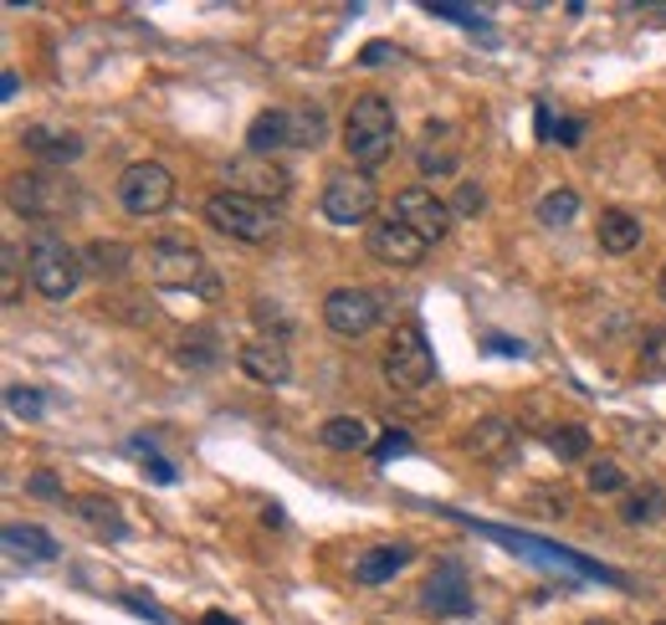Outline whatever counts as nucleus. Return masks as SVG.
<instances>
[{"label":"nucleus","mask_w":666,"mask_h":625,"mask_svg":"<svg viewBox=\"0 0 666 625\" xmlns=\"http://www.w3.org/2000/svg\"><path fill=\"white\" fill-rule=\"evenodd\" d=\"M380 298L369 288H333L323 298V323H329V334L338 338H365L374 323H380Z\"/></svg>","instance_id":"obj_12"},{"label":"nucleus","mask_w":666,"mask_h":625,"mask_svg":"<svg viewBox=\"0 0 666 625\" xmlns=\"http://www.w3.org/2000/svg\"><path fill=\"white\" fill-rule=\"evenodd\" d=\"M538 226H549V231H559V226H569V220L580 216V190H569V185H554L538 195Z\"/></svg>","instance_id":"obj_25"},{"label":"nucleus","mask_w":666,"mask_h":625,"mask_svg":"<svg viewBox=\"0 0 666 625\" xmlns=\"http://www.w3.org/2000/svg\"><path fill=\"white\" fill-rule=\"evenodd\" d=\"M477 344H483V354H492V359H523V354H528V344H523V338L492 334V328H487V334L477 338Z\"/></svg>","instance_id":"obj_38"},{"label":"nucleus","mask_w":666,"mask_h":625,"mask_svg":"<svg viewBox=\"0 0 666 625\" xmlns=\"http://www.w3.org/2000/svg\"><path fill=\"white\" fill-rule=\"evenodd\" d=\"M405 564H411V543H374V549L354 564V579H359V585H384V579H395Z\"/></svg>","instance_id":"obj_19"},{"label":"nucleus","mask_w":666,"mask_h":625,"mask_svg":"<svg viewBox=\"0 0 666 625\" xmlns=\"http://www.w3.org/2000/svg\"><path fill=\"white\" fill-rule=\"evenodd\" d=\"M666 513V492L662 488H631L626 492V503H620V518H626V524H656V518H662Z\"/></svg>","instance_id":"obj_28"},{"label":"nucleus","mask_w":666,"mask_h":625,"mask_svg":"<svg viewBox=\"0 0 666 625\" xmlns=\"http://www.w3.org/2000/svg\"><path fill=\"white\" fill-rule=\"evenodd\" d=\"M83 267H87V277H98V283H118L123 272L133 267V252L123 247V241H87L83 247Z\"/></svg>","instance_id":"obj_20"},{"label":"nucleus","mask_w":666,"mask_h":625,"mask_svg":"<svg viewBox=\"0 0 666 625\" xmlns=\"http://www.w3.org/2000/svg\"><path fill=\"white\" fill-rule=\"evenodd\" d=\"M584 488L595 492V497L626 492V472H620V461H590V472H584Z\"/></svg>","instance_id":"obj_32"},{"label":"nucleus","mask_w":666,"mask_h":625,"mask_svg":"<svg viewBox=\"0 0 666 625\" xmlns=\"http://www.w3.org/2000/svg\"><path fill=\"white\" fill-rule=\"evenodd\" d=\"M123 605L133 610V615H144V621H154V625H169V615L159 605H150V600H144V594H129V600H123Z\"/></svg>","instance_id":"obj_41"},{"label":"nucleus","mask_w":666,"mask_h":625,"mask_svg":"<svg viewBox=\"0 0 666 625\" xmlns=\"http://www.w3.org/2000/svg\"><path fill=\"white\" fill-rule=\"evenodd\" d=\"M16 93H21V77H16V72H11V68H5V72H0V98L11 103V98H16Z\"/></svg>","instance_id":"obj_46"},{"label":"nucleus","mask_w":666,"mask_h":625,"mask_svg":"<svg viewBox=\"0 0 666 625\" xmlns=\"http://www.w3.org/2000/svg\"><path fill=\"white\" fill-rule=\"evenodd\" d=\"M390 216H395L400 226H411L426 247H431V241H447L451 237V220H456V216H451V205L441 201L431 185H405L395 195V211H390Z\"/></svg>","instance_id":"obj_9"},{"label":"nucleus","mask_w":666,"mask_h":625,"mask_svg":"<svg viewBox=\"0 0 666 625\" xmlns=\"http://www.w3.org/2000/svg\"><path fill=\"white\" fill-rule=\"evenodd\" d=\"M262 524H266V528H283V524H287V513H283L277 503H266V507H262Z\"/></svg>","instance_id":"obj_47"},{"label":"nucleus","mask_w":666,"mask_h":625,"mask_svg":"<svg viewBox=\"0 0 666 625\" xmlns=\"http://www.w3.org/2000/svg\"><path fill=\"white\" fill-rule=\"evenodd\" d=\"M205 220H211V231L241 241V247H262V241H272L283 231V216L272 205L251 201V195H236V190H216L205 201Z\"/></svg>","instance_id":"obj_4"},{"label":"nucleus","mask_w":666,"mask_h":625,"mask_svg":"<svg viewBox=\"0 0 666 625\" xmlns=\"http://www.w3.org/2000/svg\"><path fill=\"white\" fill-rule=\"evenodd\" d=\"M395 139H400V123H395V108L380 98V93H359L349 103V119H344V154L354 159L359 175L380 169L390 154H395Z\"/></svg>","instance_id":"obj_1"},{"label":"nucleus","mask_w":666,"mask_h":625,"mask_svg":"<svg viewBox=\"0 0 666 625\" xmlns=\"http://www.w3.org/2000/svg\"><path fill=\"white\" fill-rule=\"evenodd\" d=\"M221 354H226V344H221L216 334H190V338H180V349H175V359H180L185 370H216L221 364Z\"/></svg>","instance_id":"obj_26"},{"label":"nucleus","mask_w":666,"mask_h":625,"mask_svg":"<svg viewBox=\"0 0 666 625\" xmlns=\"http://www.w3.org/2000/svg\"><path fill=\"white\" fill-rule=\"evenodd\" d=\"M114 190H118V205L139 220L165 216L169 205H175V175H169L159 159H133V165L118 175Z\"/></svg>","instance_id":"obj_7"},{"label":"nucleus","mask_w":666,"mask_h":625,"mask_svg":"<svg viewBox=\"0 0 666 625\" xmlns=\"http://www.w3.org/2000/svg\"><path fill=\"white\" fill-rule=\"evenodd\" d=\"M416 165H420V175H456V165H462V154L456 149H447V144H426V149H416Z\"/></svg>","instance_id":"obj_33"},{"label":"nucleus","mask_w":666,"mask_h":625,"mask_svg":"<svg viewBox=\"0 0 666 625\" xmlns=\"http://www.w3.org/2000/svg\"><path fill=\"white\" fill-rule=\"evenodd\" d=\"M287 139L293 149H318L329 139V113L318 103H302V108H287Z\"/></svg>","instance_id":"obj_24"},{"label":"nucleus","mask_w":666,"mask_h":625,"mask_svg":"<svg viewBox=\"0 0 666 625\" xmlns=\"http://www.w3.org/2000/svg\"><path fill=\"white\" fill-rule=\"evenodd\" d=\"M26 277H32V288L47 303H67L87 277L83 252L67 247V237H57V231H36L32 247H26Z\"/></svg>","instance_id":"obj_3"},{"label":"nucleus","mask_w":666,"mask_h":625,"mask_svg":"<svg viewBox=\"0 0 666 625\" xmlns=\"http://www.w3.org/2000/svg\"><path fill=\"white\" fill-rule=\"evenodd\" d=\"M277 149H293V139H287V108H266L247 129V154H266L272 159Z\"/></svg>","instance_id":"obj_21"},{"label":"nucleus","mask_w":666,"mask_h":625,"mask_svg":"<svg viewBox=\"0 0 666 625\" xmlns=\"http://www.w3.org/2000/svg\"><path fill=\"white\" fill-rule=\"evenodd\" d=\"M635 16L641 21H666V5H635Z\"/></svg>","instance_id":"obj_48"},{"label":"nucleus","mask_w":666,"mask_h":625,"mask_svg":"<svg viewBox=\"0 0 666 625\" xmlns=\"http://www.w3.org/2000/svg\"><path fill=\"white\" fill-rule=\"evenodd\" d=\"M236 364H241L257 385H287V374H293V354H287L283 338H247V344L236 349Z\"/></svg>","instance_id":"obj_15"},{"label":"nucleus","mask_w":666,"mask_h":625,"mask_svg":"<svg viewBox=\"0 0 666 625\" xmlns=\"http://www.w3.org/2000/svg\"><path fill=\"white\" fill-rule=\"evenodd\" d=\"M26 492L41 497V503H72V497L62 492V482H57V472H32L26 477Z\"/></svg>","instance_id":"obj_39"},{"label":"nucleus","mask_w":666,"mask_h":625,"mask_svg":"<svg viewBox=\"0 0 666 625\" xmlns=\"http://www.w3.org/2000/svg\"><path fill=\"white\" fill-rule=\"evenodd\" d=\"M533 134L544 139V144H554V134H559V123H554V113L538 103V113H533Z\"/></svg>","instance_id":"obj_43"},{"label":"nucleus","mask_w":666,"mask_h":625,"mask_svg":"<svg viewBox=\"0 0 666 625\" xmlns=\"http://www.w3.org/2000/svg\"><path fill=\"white\" fill-rule=\"evenodd\" d=\"M0 543H5L11 558H32V564H51V558H57V539L36 524H5Z\"/></svg>","instance_id":"obj_18"},{"label":"nucleus","mask_w":666,"mask_h":625,"mask_svg":"<svg viewBox=\"0 0 666 625\" xmlns=\"http://www.w3.org/2000/svg\"><path fill=\"white\" fill-rule=\"evenodd\" d=\"M420 610L436 615V621H451V615H472V585H466V564L456 558H441L426 585H420Z\"/></svg>","instance_id":"obj_11"},{"label":"nucleus","mask_w":666,"mask_h":625,"mask_svg":"<svg viewBox=\"0 0 666 625\" xmlns=\"http://www.w3.org/2000/svg\"><path fill=\"white\" fill-rule=\"evenodd\" d=\"M411 446H416V441H411V431H400V425H390V431H380V441H374V446H369V457L380 461H395V457H411Z\"/></svg>","instance_id":"obj_34"},{"label":"nucleus","mask_w":666,"mask_h":625,"mask_svg":"<svg viewBox=\"0 0 666 625\" xmlns=\"http://www.w3.org/2000/svg\"><path fill=\"white\" fill-rule=\"evenodd\" d=\"M200 625H241V621H231L226 610H211V615H205V621H200Z\"/></svg>","instance_id":"obj_49"},{"label":"nucleus","mask_w":666,"mask_h":625,"mask_svg":"<svg viewBox=\"0 0 666 625\" xmlns=\"http://www.w3.org/2000/svg\"><path fill=\"white\" fill-rule=\"evenodd\" d=\"M635 374L641 380H666V328L641 338V359H635Z\"/></svg>","instance_id":"obj_30"},{"label":"nucleus","mask_w":666,"mask_h":625,"mask_svg":"<svg viewBox=\"0 0 666 625\" xmlns=\"http://www.w3.org/2000/svg\"><path fill=\"white\" fill-rule=\"evenodd\" d=\"M318 205H323V216H329L333 226H365V220L374 216V205H380V190H374L369 175L344 169V175H329V185H323Z\"/></svg>","instance_id":"obj_8"},{"label":"nucleus","mask_w":666,"mask_h":625,"mask_svg":"<svg viewBox=\"0 0 666 625\" xmlns=\"http://www.w3.org/2000/svg\"><path fill=\"white\" fill-rule=\"evenodd\" d=\"M0 298H5V308L21 303V247L16 241L0 247Z\"/></svg>","instance_id":"obj_31"},{"label":"nucleus","mask_w":666,"mask_h":625,"mask_svg":"<svg viewBox=\"0 0 666 625\" xmlns=\"http://www.w3.org/2000/svg\"><path fill=\"white\" fill-rule=\"evenodd\" d=\"M595 241H599V252L631 256L635 247H641V220H635L631 211H599V220H595Z\"/></svg>","instance_id":"obj_17"},{"label":"nucleus","mask_w":666,"mask_h":625,"mask_svg":"<svg viewBox=\"0 0 666 625\" xmlns=\"http://www.w3.org/2000/svg\"><path fill=\"white\" fill-rule=\"evenodd\" d=\"M656 288H662V298H666V267H662V277H656Z\"/></svg>","instance_id":"obj_50"},{"label":"nucleus","mask_w":666,"mask_h":625,"mask_svg":"<svg viewBox=\"0 0 666 625\" xmlns=\"http://www.w3.org/2000/svg\"><path fill=\"white\" fill-rule=\"evenodd\" d=\"M466 457H477V461H508L513 457V446H518V431L513 421H502V416H487V421H477L472 431H466Z\"/></svg>","instance_id":"obj_16"},{"label":"nucleus","mask_w":666,"mask_h":625,"mask_svg":"<svg viewBox=\"0 0 666 625\" xmlns=\"http://www.w3.org/2000/svg\"><path fill=\"white\" fill-rule=\"evenodd\" d=\"M656 625H666V621H656Z\"/></svg>","instance_id":"obj_51"},{"label":"nucleus","mask_w":666,"mask_h":625,"mask_svg":"<svg viewBox=\"0 0 666 625\" xmlns=\"http://www.w3.org/2000/svg\"><path fill=\"white\" fill-rule=\"evenodd\" d=\"M226 180H231L236 195H251V201H287V190H293V175H287L277 159H266V154H236L231 165H226Z\"/></svg>","instance_id":"obj_10"},{"label":"nucleus","mask_w":666,"mask_h":625,"mask_svg":"<svg viewBox=\"0 0 666 625\" xmlns=\"http://www.w3.org/2000/svg\"><path fill=\"white\" fill-rule=\"evenodd\" d=\"M369 256L384 262V267H416L420 256H426V241L411 226H400L395 216H384L369 226Z\"/></svg>","instance_id":"obj_14"},{"label":"nucleus","mask_w":666,"mask_h":625,"mask_svg":"<svg viewBox=\"0 0 666 625\" xmlns=\"http://www.w3.org/2000/svg\"><path fill=\"white\" fill-rule=\"evenodd\" d=\"M318 446H329V452H365L374 441H369V425L359 416H329L318 425Z\"/></svg>","instance_id":"obj_22"},{"label":"nucleus","mask_w":666,"mask_h":625,"mask_svg":"<svg viewBox=\"0 0 666 625\" xmlns=\"http://www.w3.org/2000/svg\"><path fill=\"white\" fill-rule=\"evenodd\" d=\"M384 380L395 389H405V395H416V389H426L436 380V349L431 338H426V328H420L416 318L395 323V334H390V344H384Z\"/></svg>","instance_id":"obj_6"},{"label":"nucleus","mask_w":666,"mask_h":625,"mask_svg":"<svg viewBox=\"0 0 666 625\" xmlns=\"http://www.w3.org/2000/svg\"><path fill=\"white\" fill-rule=\"evenodd\" d=\"M426 16L451 21V26H462V32H472V36H483V41H492V21H487L483 11H472V5H451V0H426Z\"/></svg>","instance_id":"obj_27"},{"label":"nucleus","mask_w":666,"mask_h":625,"mask_svg":"<svg viewBox=\"0 0 666 625\" xmlns=\"http://www.w3.org/2000/svg\"><path fill=\"white\" fill-rule=\"evenodd\" d=\"M144 477H150L154 488H175V482H180L175 461H165V457H150V461H144Z\"/></svg>","instance_id":"obj_40"},{"label":"nucleus","mask_w":666,"mask_h":625,"mask_svg":"<svg viewBox=\"0 0 666 625\" xmlns=\"http://www.w3.org/2000/svg\"><path fill=\"white\" fill-rule=\"evenodd\" d=\"M390 57H395L390 41H369V47L359 51V68H380V62H390Z\"/></svg>","instance_id":"obj_42"},{"label":"nucleus","mask_w":666,"mask_h":625,"mask_svg":"<svg viewBox=\"0 0 666 625\" xmlns=\"http://www.w3.org/2000/svg\"><path fill=\"white\" fill-rule=\"evenodd\" d=\"M5 205H11L21 220L51 226V220L72 216V211L83 205V185L67 180V175H57V169H26V175H11V180H5Z\"/></svg>","instance_id":"obj_2"},{"label":"nucleus","mask_w":666,"mask_h":625,"mask_svg":"<svg viewBox=\"0 0 666 625\" xmlns=\"http://www.w3.org/2000/svg\"><path fill=\"white\" fill-rule=\"evenodd\" d=\"M5 406H11V416L16 421H41V389H32V385H11L5 389Z\"/></svg>","instance_id":"obj_35"},{"label":"nucleus","mask_w":666,"mask_h":625,"mask_svg":"<svg viewBox=\"0 0 666 625\" xmlns=\"http://www.w3.org/2000/svg\"><path fill=\"white\" fill-rule=\"evenodd\" d=\"M451 216H483V205H487V190L477 185V180H462V185L451 190Z\"/></svg>","instance_id":"obj_37"},{"label":"nucleus","mask_w":666,"mask_h":625,"mask_svg":"<svg viewBox=\"0 0 666 625\" xmlns=\"http://www.w3.org/2000/svg\"><path fill=\"white\" fill-rule=\"evenodd\" d=\"M67 507H72V513H78L87 528L108 533V539H123V533H129V528H123V518H118L114 497H103V492H83V497H72Z\"/></svg>","instance_id":"obj_23"},{"label":"nucleus","mask_w":666,"mask_h":625,"mask_svg":"<svg viewBox=\"0 0 666 625\" xmlns=\"http://www.w3.org/2000/svg\"><path fill=\"white\" fill-rule=\"evenodd\" d=\"M549 452L559 461H584V457H590V431H584V425H554V431H549Z\"/></svg>","instance_id":"obj_29"},{"label":"nucleus","mask_w":666,"mask_h":625,"mask_svg":"<svg viewBox=\"0 0 666 625\" xmlns=\"http://www.w3.org/2000/svg\"><path fill=\"white\" fill-rule=\"evenodd\" d=\"M251 318L262 323V338H283V344H287V334H293V318H283V308L266 303V298H257V303H251Z\"/></svg>","instance_id":"obj_36"},{"label":"nucleus","mask_w":666,"mask_h":625,"mask_svg":"<svg viewBox=\"0 0 666 625\" xmlns=\"http://www.w3.org/2000/svg\"><path fill=\"white\" fill-rule=\"evenodd\" d=\"M144 262H150V277L159 288H190V292H200V298H221L216 267H211V262L200 256V247H190V241H180V237L154 241L150 252H144Z\"/></svg>","instance_id":"obj_5"},{"label":"nucleus","mask_w":666,"mask_h":625,"mask_svg":"<svg viewBox=\"0 0 666 625\" xmlns=\"http://www.w3.org/2000/svg\"><path fill=\"white\" fill-rule=\"evenodd\" d=\"M580 139H584V123L580 119H559V134H554V144H564V149H569V144H580Z\"/></svg>","instance_id":"obj_45"},{"label":"nucleus","mask_w":666,"mask_h":625,"mask_svg":"<svg viewBox=\"0 0 666 625\" xmlns=\"http://www.w3.org/2000/svg\"><path fill=\"white\" fill-rule=\"evenodd\" d=\"M21 149L32 154V159H41V169H67V165L83 159L87 144H83V134L67 129V123H26V129H21Z\"/></svg>","instance_id":"obj_13"},{"label":"nucleus","mask_w":666,"mask_h":625,"mask_svg":"<svg viewBox=\"0 0 666 625\" xmlns=\"http://www.w3.org/2000/svg\"><path fill=\"white\" fill-rule=\"evenodd\" d=\"M123 452H129V457H139V461L159 457V446H154V436H144V431H139V436H129V446H123Z\"/></svg>","instance_id":"obj_44"}]
</instances>
